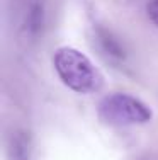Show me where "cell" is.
Listing matches in <instances>:
<instances>
[{
  "label": "cell",
  "instance_id": "obj_5",
  "mask_svg": "<svg viewBox=\"0 0 158 160\" xmlns=\"http://www.w3.org/2000/svg\"><path fill=\"white\" fill-rule=\"evenodd\" d=\"M93 39H95L97 49H99L100 55H102L107 62H111L114 65H121L124 62V58H126L124 48L121 46V43L112 36L111 31H107V29H104V28H97Z\"/></svg>",
  "mask_w": 158,
  "mask_h": 160
},
{
  "label": "cell",
  "instance_id": "obj_4",
  "mask_svg": "<svg viewBox=\"0 0 158 160\" xmlns=\"http://www.w3.org/2000/svg\"><path fill=\"white\" fill-rule=\"evenodd\" d=\"M32 138L26 129H14L7 138L5 157L7 160H32Z\"/></svg>",
  "mask_w": 158,
  "mask_h": 160
},
{
  "label": "cell",
  "instance_id": "obj_7",
  "mask_svg": "<svg viewBox=\"0 0 158 160\" xmlns=\"http://www.w3.org/2000/svg\"><path fill=\"white\" fill-rule=\"evenodd\" d=\"M143 160H151V158H143Z\"/></svg>",
  "mask_w": 158,
  "mask_h": 160
},
{
  "label": "cell",
  "instance_id": "obj_2",
  "mask_svg": "<svg viewBox=\"0 0 158 160\" xmlns=\"http://www.w3.org/2000/svg\"><path fill=\"white\" fill-rule=\"evenodd\" d=\"M99 118L109 126H136L151 121L153 112L146 102L124 92L105 96L99 102Z\"/></svg>",
  "mask_w": 158,
  "mask_h": 160
},
{
  "label": "cell",
  "instance_id": "obj_3",
  "mask_svg": "<svg viewBox=\"0 0 158 160\" xmlns=\"http://www.w3.org/2000/svg\"><path fill=\"white\" fill-rule=\"evenodd\" d=\"M46 0H14L12 26L21 39L27 43L39 39L46 26Z\"/></svg>",
  "mask_w": 158,
  "mask_h": 160
},
{
  "label": "cell",
  "instance_id": "obj_1",
  "mask_svg": "<svg viewBox=\"0 0 158 160\" xmlns=\"http://www.w3.org/2000/svg\"><path fill=\"white\" fill-rule=\"evenodd\" d=\"M53 67L60 80L77 94H92L104 85L102 73L89 56L77 48H58L53 55Z\"/></svg>",
  "mask_w": 158,
  "mask_h": 160
},
{
  "label": "cell",
  "instance_id": "obj_6",
  "mask_svg": "<svg viewBox=\"0 0 158 160\" xmlns=\"http://www.w3.org/2000/svg\"><path fill=\"white\" fill-rule=\"evenodd\" d=\"M146 14L158 29V0H150V3L146 5Z\"/></svg>",
  "mask_w": 158,
  "mask_h": 160
}]
</instances>
